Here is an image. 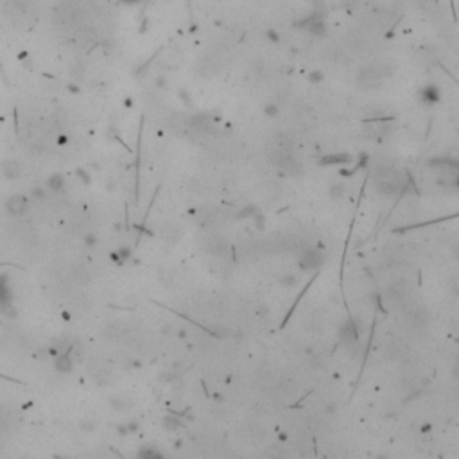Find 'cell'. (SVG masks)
<instances>
[{
	"mask_svg": "<svg viewBox=\"0 0 459 459\" xmlns=\"http://www.w3.org/2000/svg\"><path fill=\"white\" fill-rule=\"evenodd\" d=\"M323 260L325 258H323L321 251H318V249H305L300 257V267H303L307 271H314L321 266Z\"/></svg>",
	"mask_w": 459,
	"mask_h": 459,
	"instance_id": "1",
	"label": "cell"
},
{
	"mask_svg": "<svg viewBox=\"0 0 459 459\" xmlns=\"http://www.w3.org/2000/svg\"><path fill=\"white\" fill-rule=\"evenodd\" d=\"M140 459H162V454L156 450H153V448H147V450L142 452Z\"/></svg>",
	"mask_w": 459,
	"mask_h": 459,
	"instance_id": "2",
	"label": "cell"
}]
</instances>
